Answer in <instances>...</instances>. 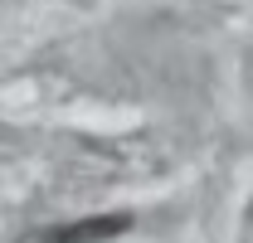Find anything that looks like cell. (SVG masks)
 Here are the masks:
<instances>
[{"mask_svg":"<svg viewBox=\"0 0 253 243\" xmlns=\"http://www.w3.org/2000/svg\"><path fill=\"white\" fill-rule=\"evenodd\" d=\"M131 229V214H93V219H78V224H63L49 229L39 243H107Z\"/></svg>","mask_w":253,"mask_h":243,"instance_id":"obj_1","label":"cell"},{"mask_svg":"<svg viewBox=\"0 0 253 243\" xmlns=\"http://www.w3.org/2000/svg\"><path fill=\"white\" fill-rule=\"evenodd\" d=\"M249 214H253V209H249Z\"/></svg>","mask_w":253,"mask_h":243,"instance_id":"obj_2","label":"cell"}]
</instances>
